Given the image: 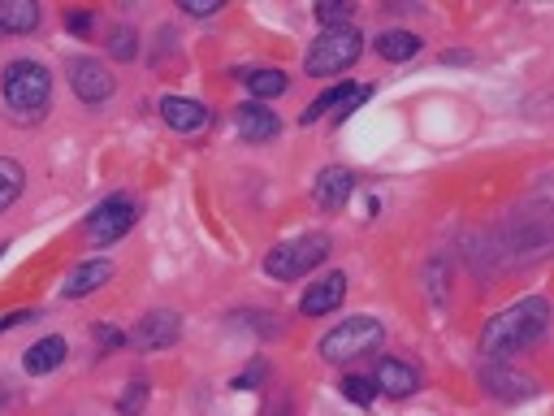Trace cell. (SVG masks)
Returning <instances> with one entry per match:
<instances>
[{
  "mask_svg": "<svg viewBox=\"0 0 554 416\" xmlns=\"http://www.w3.org/2000/svg\"><path fill=\"white\" fill-rule=\"evenodd\" d=\"M65 26H70V31H87V26H91V13H65Z\"/></svg>",
  "mask_w": 554,
  "mask_h": 416,
  "instance_id": "obj_30",
  "label": "cell"
},
{
  "mask_svg": "<svg viewBox=\"0 0 554 416\" xmlns=\"http://www.w3.org/2000/svg\"><path fill=\"white\" fill-rule=\"evenodd\" d=\"M65 360V338H57V334H48V338H39V343L31 347V351H26V373H52V369H57V364Z\"/></svg>",
  "mask_w": 554,
  "mask_h": 416,
  "instance_id": "obj_16",
  "label": "cell"
},
{
  "mask_svg": "<svg viewBox=\"0 0 554 416\" xmlns=\"http://www.w3.org/2000/svg\"><path fill=\"white\" fill-rule=\"evenodd\" d=\"M143 403H148V386H143V382H130V386L122 390V399H117V408H122L126 416H135V412H143Z\"/></svg>",
  "mask_w": 554,
  "mask_h": 416,
  "instance_id": "obj_24",
  "label": "cell"
},
{
  "mask_svg": "<svg viewBox=\"0 0 554 416\" xmlns=\"http://www.w3.org/2000/svg\"><path fill=\"white\" fill-rule=\"evenodd\" d=\"M39 26V5L35 0H5L0 5V31H13V35H26Z\"/></svg>",
  "mask_w": 554,
  "mask_h": 416,
  "instance_id": "obj_17",
  "label": "cell"
},
{
  "mask_svg": "<svg viewBox=\"0 0 554 416\" xmlns=\"http://www.w3.org/2000/svg\"><path fill=\"white\" fill-rule=\"evenodd\" d=\"M546 325H550V304L542 295H529V299H520V304L503 308L498 317H490V325H485V334H481V351L490 360H507V356H516V351L533 347L537 338L546 334Z\"/></svg>",
  "mask_w": 554,
  "mask_h": 416,
  "instance_id": "obj_1",
  "label": "cell"
},
{
  "mask_svg": "<svg viewBox=\"0 0 554 416\" xmlns=\"http://www.w3.org/2000/svg\"><path fill=\"white\" fill-rule=\"evenodd\" d=\"M377 52L386 61H407V57H416V52H420V39L412 31H386L377 39Z\"/></svg>",
  "mask_w": 554,
  "mask_h": 416,
  "instance_id": "obj_18",
  "label": "cell"
},
{
  "mask_svg": "<svg viewBox=\"0 0 554 416\" xmlns=\"http://www.w3.org/2000/svg\"><path fill=\"white\" fill-rule=\"evenodd\" d=\"M135 347L139 351H165V347H174L178 338H182V317L178 312H169V308H156L148 312V317H139L135 325Z\"/></svg>",
  "mask_w": 554,
  "mask_h": 416,
  "instance_id": "obj_8",
  "label": "cell"
},
{
  "mask_svg": "<svg viewBox=\"0 0 554 416\" xmlns=\"http://www.w3.org/2000/svg\"><path fill=\"white\" fill-rule=\"evenodd\" d=\"M161 117L174 130H200L208 122V109L200 100H191V96H165L161 100Z\"/></svg>",
  "mask_w": 554,
  "mask_h": 416,
  "instance_id": "obj_14",
  "label": "cell"
},
{
  "mask_svg": "<svg viewBox=\"0 0 554 416\" xmlns=\"http://www.w3.org/2000/svg\"><path fill=\"white\" fill-rule=\"evenodd\" d=\"M5 247H9V243H0V256H5Z\"/></svg>",
  "mask_w": 554,
  "mask_h": 416,
  "instance_id": "obj_31",
  "label": "cell"
},
{
  "mask_svg": "<svg viewBox=\"0 0 554 416\" xmlns=\"http://www.w3.org/2000/svg\"><path fill=\"white\" fill-rule=\"evenodd\" d=\"M481 382H485V390H490V395H498V399H529L533 390H537L533 377H516V373H503V369H485Z\"/></svg>",
  "mask_w": 554,
  "mask_h": 416,
  "instance_id": "obj_15",
  "label": "cell"
},
{
  "mask_svg": "<svg viewBox=\"0 0 554 416\" xmlns=\"http://www.w3.org/2000/svg\"><path fill=\"white\" fill-rule=\"evenodd\" d=\"M31 317H39V312H31V308H18V312H9V317H0V334H5V330H13V325H22V321H31Z\"/></svg>",
  "mask_w": 554,
  "mask_h": 416,
  "instance_id": "obj_29",
  "label": "cell"
},
{
  "mask_svg": "<svg viewBox=\"0 0 554 416\" xmlns=\"http://www.w3.org/2000/svg\"><path fill=\"white\" fill-rule=\"evenodd\" d=\"M113 278V265L109 260H83L70 278H65V286H61V295L65 299H83V295H91V291H100L104 282Z\"/></svg>",
  "mask_w": 554,
  "mask_h": 416,
  "instance_id": "obj_11",
  "label": "cell"
},
{
  "mask_svg": "<svg viewBox=\"0 0 554 416\" xmlns=\"http://www.w3.org/2000/svg\"><path fill=\"white\" fill-rule=\"evenodd\" d=\"M70 87L78 91L83 104H104L117 91V78L104 70V61H96V57H74L70 61Z\"/></svg>",
  "mask_w": 554,
  "mask_h": 416,
  "instance_id": "obj_7",
  "label": "cell"
},
{
  "mask_svg": "<svg viewBox=\"0 0 554 416\" xmlns=\"http://www.w3.org/2000/svg\"><path fill=\"white\" fill-rule=\"evenodd\" d=\"M355 91H360V87H355V83H338V87H329V91H325V96H321V100H312V109H303V126L321 122V117H325L329 109H334V104H347V100L355 96Z\"/></svg>",
  "mask_w": 554,
  "mask_h": 416,
  "instance_id": "obj_20",
  "label": "cell"
},
{
  "mask_svg": "<svg viewBox=\"0 0 554 416\" xmlns=\"http://www.w3.org/2000/svg\"><path fill=\"white\" fill-rule=\"evenodd\" d=\"M351 13L355 5H347V0H325V5H316V22L325 31H338V26H351Z\"/></svg>",
  "mask_w": 554,
  "mask_h": 416,
  "instance_id": "obj_22",
  "label": "cell"
},
{
  "mask_svg": "<svg viewBox=\"0 0 554 416\" xmlns=\"http://www.w3.org/2000/svg\"><path fill=\"white\" fill-rule=\"evenodd\" d=\"M260 377H265V364H252V369H247V373H239V377H234V386H239V390H256V382H260Z\"/></svg>",
  "mask_w": 554,
  "mask_h": 416,
  "instance_id": "obj_28",
  "label": "cell"
},
{
  "mask_svg": "<svg viewBox=\"0 0 554 416\" xmlns=\"http://www.w3.org/2000/svg\"><path fill=\"white\" fill-rule=\"evenodd\" d=\"M342 295H347V273H325L321 282H312L303 291L299 312L303 317H325V312H334L342 304Z\"/></svg>",
  "mask_w": 554,
  "mask_h": 416,
  "instance_id": "obj_9",
  "label": "cell"
},
{
  "mask_svg": "<svg viewBox=\"0 0 554 416\" xmlns=\"http://www.w3.org/2000/svg\"><path fill=\"white\" fill-rule=\"evenodd\" d=\"M342 395H347L351 403H373V399H377V386L368 382V377L351 373V377H342Z\"/></svg>",
  "mask_w": 554,
  "mask_h": 416,
  "instance_id": "obj_23",
  "label": "cell"
},
{
  "mask_svg": "<svg viewBox=\"0 0 554 416\" xmlns=\"http://www.w3.org/2000/svg\"><path fill=\"white\" fill-rule=\"evenodd\" d=\"M381 338H386V330H381L377 317H347L321 338V356L329 364H347L355 356H364V351H373Z\"/></svg>",
  "mask_w": 554,
  "mask_h": 416,
  "instance_id": "obj_5",
  "label": "cell"
},
{
  "mask_svg": "<svg viewBox=\"0 0 554 416\" xmlns=\"http://www.w3.org/2000/svg\"><path fill=\"white\" fill-rule=\"evenodd\" d=\"M0 91H5V109L18 126H31L44 117L48 100H52V74L39 61H13L5 78H0Z\"/></svg>",
  "mask_w": 554,
  "mask_h": 416,
  "instance_id": "obj_2",
  "label": "cell"
},
{
  "mask_svg": "<svg viewBox=\"0 0 554 416\" xmlns=\"http://www.w3.org/2000/svg\"><path fill=\"white\" fill-rule=\"evenodd\" d=\"M22 182H26V169L13 156H0V213L22 195Z\"/></svg>",
  "mask_w": 554,
  "mask_h": 416,
  "instance_id": "obj_19",
  "label": "cell"
},
{
  "mask_svg": "<svg viewBox=\"0 0 554 416\" xmlns=\"http://www.w3.org/2000/svg\"><path fill=\"white\" fill-rule=\"evenodd\" d=\"M360 52H364V35L355 31V26H338V31H321L312 39L303 65H308V74L325 78V74H342L347 65H355Z\"/></svg>",
  "mask_w": 554,
  "mask_h": 416,
  "instance_id": "obj_3",
  "label": "cell"
},
{
  "mask_svg": "<svg viewBox=\"0 0 554 416\" xmlns=\"http://www.w3.org/2000/svg\"><path fill=\"white\" fill-rule=\"evenodd\" d=\"M239 130H243L247 143H269L282 126H277V113L273 109H265L260 100H252V104H243V109H239Z\"/></svg>",
  "mask_w": 554,
  "mask_h": 416,
  "instance_id": "obj_13",
  "label": "cell"
},
{
  "mask_svg": "<svg viewBox=\"0 0 554 416\" xmlns=\"http://www.w3.org/2000/svg\"><path fill=\"white\" fill-rule=\"evenodd\" d=\"M135 221H139L135 200L117 195V200H104L96 213L87 217V239H91V243H117L130 226H135Z\"/></svg>",
  "mask_w": 554,
  "mask_h": 416,
  "instance_id": "obj_6",
  "label": "cell"
},
{
  "mask_svg": "<svg viewBox=\"0 0 554 416\" xmlns=\"http://www.w3.org/2000/svg\"><path fill=\"white\" fill-rule=\"evenodd\" d=\"M109 52H113L117 61H130V57H135V52H139V44H135V31H126V26H117V31H113V44H109Z\"/></svg>",
  "mask_w": 554,
  "mask_h": 416,
  "instance_id": "obj_25",
  "label": "cell"
},
{
  "mask_svg": "<svg viewBox=\"0 0 554 416\" xmlns=\"http://www.w3.org/2000/svg\"><path fill=\"white\" fill-rule=\"evenodd\" d=\"M377 390H386V395L390 399H407V395H412V390L420 386V377H416V369H412V364H403V360H381L377 364V382H373Z\"/></svg>",
  "mask_w": 554,
  "mask_h": 416,
  "instance_id": "obj_12",
  "label": "cell"
},
{
  "mask_svg": "<svg viewBox=\"0 0 554 416\" xmlns=\"http://www.w3.org/2000/svg\"><path fill=\"white\" fill-rule=\"evenodd\" d=\"M217 9H221V0H182V13H191V18H208Z\"/></svg>",
  "mask_w": 554,
  "mask_h": 416,
  "instance_id": "obj_27",
  "label": "cell"
},
{
  "mask_svg": "<svg viewBox=\"0 0 554 416\" xmlns=\"http://www.w3.org/2000/svg\"><path fill=\"white\" fill-rule=\"evenodd\" d=\"M325 256H329V234H299V239H290V243H277L265 256V273L277 282H290V278L312 273Z\"/></svg>",
  "mask_w": 554,
  "mask_h": 416,
  "instance_id": "obj_4",
  "label": "cell"
},
{
  "mask_svg": "<svg viewBox=\"0 0 554 416\" xmlns=\"http://www.w3.org/2000/svg\"><path fill=\"white\" fill-rule=\"evenodd\" d=\"M351 191H355V174H351V169H342V165L321 169V178L312 182V195H316V204H321V208H342L351 200Z\"/></svg>",
  "mask_w": 554,
  "mask_h": 416,
  "instance_id": "obj_10",
  "label": "cell"
},
{
  "mask_svg": "<svg viewBox=\"0 0 554 416\" xmlns=\"http://www.w3.org/2000/svg\"><path fill=\"white\" fill-rule=\"evenodd\" d=\"M96 343H100V347H109V351H117V347L126 343V334L117 330V325H96Z\"/></svg>",
  "mask_w": 554,
  "mask_h": 416,
  "instance_id": "obj_26",
  "label": "cell"
},
{
  "mask_svg": "<svg viewBox=\"0 0 554 416\" xmlns=\"http://www.w3.org/2000/svg\"><path fill=\"white\" fill-rule=\"evenodd\" d=\"M247 87H252V96H282V91L290 87V78L282 74V70H252L247 74Z\"/></svg>",
  "mask_w": 554,
  "mask_h": 416,
  "instance_id": "obj_21",
  "label": "cell"
}]
</instances>
